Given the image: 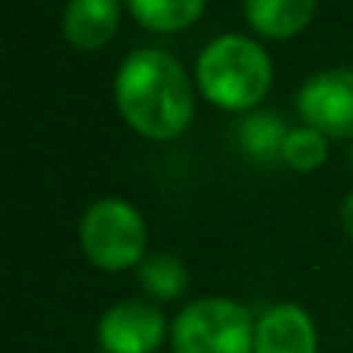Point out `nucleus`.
Returning <instances> with one entry per match:
<instances>
[{"mask_svg": "<svg viewBox=\"0 0 353 353\" xmlns=\"http://www.w3.org/2000/svg\"><path fill=\"white\" fill-rule=\"evenodd\" d=\"M81 248L93 267L121 273L146 261L149 230L143 214L124 199H99L84 211L78 226Z\"/></svg>", "mask_w": 353, "mask_h": 353, "instance_id": "nucleus-3", "label": "nucleus"}, {"mask_svg": "<svg viewBox=\"0 0 353 353\" xmlns=\"http://www.w3.org/2000/svg\"><path fill=\"white\" fill-rule=\"evenodd\" d=\"M298 115L323 137H353V72L329 68L304 81L298 90Z\"/></svg>", "mask_w": 353, "mask_h": 353, "instance_id": "nucleus-5", "label": "nucleus"}, {"mask_svg": "<svg viewBox=\"0 0 353 353\" xmlns=\"http://www.w3.org/2000/svg\"><path fill=\"white\" fill-rule=\"evenodd\" d=\"M115 105L140 137L174 140L192 121V81L168 50H134L115 74Z\"/></svg>", "mask_w": 353, "mask_h": 353, "instance_id": "nucleus-1", "label": "nucleus"}, {"mask_svg": "<svg viewBox=\"0 0 353 353\" xmlns=\"http://www.w3.org/2000/svg\"><path fill=\"white\" fill-rule=\"evenodd\" d=\"M316 325L298 304H276L254 325V353H316Z\"/></svg>", "mask_w": 353, "mask_h": 353, "instance_id": "nucleus-7", "label": "nucleus"}, {"mask_svg": "<svg viewBox=\"0 0 353 353\" xmlns=\"http://www.w3.org/2000/svg\"><path fill=\"white\" fill-rule=\"evenodd\" d=\"M316 0H245V19L267 41H288L310 25Z\"/></svg>", "mask_w": 353, "mask_h": 353, "instance_id": "nucleus-9", "label": "nucleus"}, {"mask_svg": "<svg viewBox=\"0 0 353 353\" xmlns=\"http://www.w3.org/2000/svg\"><path fill=\"white\" fill-rule=\"evenodd\" d=\"M208 0H128V10L143 28L171 34L183 31L205 12Z\"/></svg>", "mask_w": 353, "mask_h": 353, "instance_id": "nucleus-11", "label": "nucleus"}, {"mask_svg": "<svg viewBox=\"0 0 353 353\" xmlns=\"http://www.w3.org/2000/svg\"><path fill=\"white\" fill-rule=\"evenodd\" d=\"M288 128L282 121L279 112H251L239 121L236 140L245 155L254 161H276L282 159V146H285Z\"/></svg>", "mask_w": 353, "mask_h": 353, "instance_id": "nucleus-10", "label": "nucleus"}, {"mask_svg": "<svg viewBox=\"0 0 353 353\" xmlns=\"http://www.w3.org/2000/svg\"><path fill=\"white\" fill-rule=\"evenodd\" d=\"M350 161H353V146H350Z\"/></svg>", "mask_w": 353, "mask_h": 353, "instance_id": "nucleus-15", "label": "nucleus"}, {"mask_svg": "<svg viewBox=\"0 0 353 353\" xmlns=\"http://www.w3.org/2000/svg\"><path fill=\"white\" fill-rule=\"evenodd\" d=\"M329 159V143L319 130L313 128H294L288 130L285 146H282V161H285L292 171L301 174H313L316 168H323V161Z\"/></svg>", "mask_w": 353, "mask_h": 353, "instance_id": "nucleus-13", "label": "nucleus"}, {"mask_svg": "<svg viewBox=\"0 0 353 353\" xmlns=\"http://www.w3.org/2000/svg\"><path fill=\"white\" fill-rule=\"evenodd\" d=\"M121 22V0H68L62 34L74 50H99L112 41Z\"/></svg>", "mask_w": 353, "mask_h": 353, "instance_id": "nucleus-8", "label": "nucleus"}, {"mask_svg": "<svg viewBox=\"0 0 353 353\" xmlns=\"http://www.w3.org/2000/svg\"><path fill=\"white\" fill-rule=\"evenodd\" d=\"M195 78L208 103L226 112H248L273 87V59L251 37L223 34L201 50Z\"/></svg>", "mask_w": 353, "mask_h": 353, "instance_id": "nucleus-2", "label": "nucleus"}, {"mask_svg": "<svg viewBox=\"0 0 353 353\" xmlns=\"http://www.w3.org/2000/svg\"><path fill=\"white\" fill-rule=\"evenodd\" d=\"M254 319L239 301L201 298L174 319V353H254Z\"/></svg>", "mask_w": 353, "mask_h": 353, "instance_id": "nucleus-4", "label": "nucleus"}, {"mask_svg": "<svg viewBox=\"0 0 353 353\" xmlns=\"http://www.w3.org/2000/svg\"><path fill=\"white\" fill-rule=\"evenodd\" d=\"M341 223H344V232L353 239V192L344 199V205H341Z\"/></svg>", "mask_w": 353, "mask_h": 353, "instance_id": "nucleus-14", "label": "nucleus"}, {"mask_svg": "<svg viewBox=\"0 0 353 353\" xmlns=\"http://www.w3.org/2000/svg\"><path fill=\"white\" fill-rule=\"evenodd\" d=\"M168 335V319L149 301H121L99 319L105 353H155Z\"/></svg>", "mask_w": 353, "mask_h": 353, "instance_id": "nucleus-6", "label": "nucleus"}, {"mask_svg": "<svg viewBox=\"0 0 353 353\" xmlns=\"http://www.w3.org/2000/svg\"><path fill=\"white\" fill-rule=\"evenodd\" d=\"M137 276H140L143 292L155 301H176V298H183L189 288L186 263L174 254H149L146 261L137 267Z\"/></svg>", "mask_w": 353, "mask_h": 353, "instance_id": "nucleus-12", "label": "nucleus"}]
</instances>
